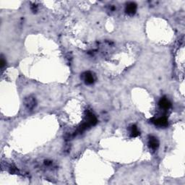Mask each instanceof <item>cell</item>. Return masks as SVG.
Listing matches in <instances>:
<instances>
[{"label":"cell","instance_id":"1","mask_svg":"<svg viewBox=\"0 0 185 185\" xmlns=\"http://www.w3.org/2000/svg\"><path fill=\"white\" fill-rule=\"evenodd\" d=\"M151 121H152V123H153V124L157 127H166L168 125V120L165 116L159 117V118H157V119H153Z\"/></svg>","mask_w":185,"mask_h":185},{"label":"cell","instance_id":"2","mask_svg":"<svg viewBox=\"0 0 185 185\" xmlns=\"http://www.w3.org/2000/svg\"><path fill=\"white\" fill-rule=\"evenodd\" d=\"M82 77H83L84 82H85V84H87V85H91V84L93 83L94 81H95L93 75H92V73H90V72H85V73H84Z\"/></svg>","mask_w":185,"mask_h":185},{"label":"cell","instance_id":"3","mask_svg":"<svg viewBox=\"0 0 185 185\" xmlns=\"http://www.w3.org/2000/svg\"><path fill=\"white\" fill-rule=\"evenodd\" d=\"M148 145L149 148L153 151H155L159 146V142L158 139L154 136H151L148 140Z\"/></svg>","mask_w":185,"mask_h":185},{"label":"cell","instance_id":"4","mask_svg":"<svg viewBox=\"0 0 185 185\" xmlns=\"http://www.w3.org/2000/svg\"><path fill=\"white\" fill-rule=\"evenodd\" d=\"M159 106L161 108L164 110H168L169 109L171 106V104L170 100L166 98V97H163L161 98L159 101Z\"/></svg>","mask_w":185,"mask_h":185},{"label":"cell","instance_id":"5","mask_svg":"<svg viewBox=\"0 0 185 185\" xmlns=\"http://www.w3.org/2000/svg\"><path fill=\"white\" fill-rule=\"evenodd\" d=\"M136 10H137L136 4L133 2H129L127 5L125 11H126L127 13L129 15H134L135 12H136Z\"/></svg>","mask_w":185,"mask_h":185},{"label":"cell","instance_id":"6","mask_svg":"<svg viewBox=\"0 0 185 185\" xmlns=\"http://www.w3.org/2000/svg\"><path fill=\"white\" fill-rule=\"evenodd\" d=\"M26 105L27 106L28 108L32 109L34 108V106H36V100L33 98L29 97L26 100Z\"/></svg>","mask_w":185,"mask_h":185},{"label":"cell","instance_id":"7","mask_svg":"<svg viewBox=\"0 0 185 185\" xmlns=\"http://www.w3.org/2000/svg\"><path fill=\"white\" fill-rule=\"evenodd\" d=\"M130 134H131V137H132L139 136L140 131H139L138 128L137 127V126H135V125H132V126L130 127Z\"/></svg>","mask_w":185,"mask_h":185},{"label":"cell","instance_id":"8","mask_svg":"<svg viewBox=\"0 0 185 185\" xmlns=\"http://www.w3.org/2000/svg\"><path fill=\"white\" fill-rule=\"evenodd\" d=\"M5 64H6V62H5V59H4L3 57H2V60H1V68L2 69H3L4 66L5 65Z\"/></svg>","mask_w":185,"mask_h":185}]
</instances>
